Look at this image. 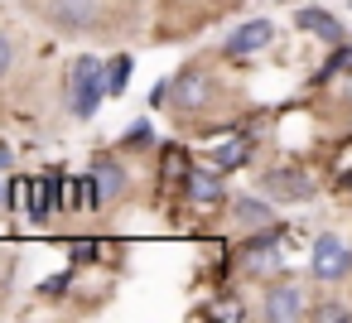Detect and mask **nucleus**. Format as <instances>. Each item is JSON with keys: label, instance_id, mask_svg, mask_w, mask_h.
<instances>
[{"label": "nucleus", "instance_id": "15", "mask_svg": "<svg viewBox=\"0 0 352 323\" xmlns=\"http://www.w3.org/2000/svg\"><path fill=\"white\" fill-rule=\"evenodd\" d=\"M131 68H135L131 54H111V58H107V97H121V92L131 87Z\"/></svg>", "mask_w": 352, "mask_h": 323}, {"label": "nucleus", "instance_id": "5", "mask_svg": "<svg viewBox=\"0 0 352 323\" xmlns=\"http://www.w3.org/2000/svg\"><path fill=\"white\" fill-rule=\"evenodd\" d=\"M208 102H212V78H208V68L188 63V68H179V73L169 78V107H174L179 116H193V111H203Z\"/></svg>", "mask_w": 352, "mask_h": 323}, {"label": "nucleus", "instance_id": "19", "mask_svg": "<svg viewBox=\"0 0 352 323\" xmlns=\"http://www.w3.org/2000/svg\"><path fill=\"white\" fill-rule=\"evenodd\" d=\"M73 275H78V265L68 260V265H63L58 275H49V280L39 285V294H44V299H58V294H68V289H73Z\"/></svg>", "mask_w": 352, "mask_h": 323}, {"label": "nucleus", "instance_id": "22", "mask_svg": "<svg viewBox=\"0 0 352 323\" xmlns=\"http://www.w3.org/2000/svg\"><path fill=\"white\" fill-rule=\"evenodd\" d=\"M203 318H246V309L241 304H212V309H203Z\"/></svg>", "mask_w": 352, "mask_h": 323}, {"label": "nucleus", "instance_id": "8", "mask_svg": "<svg viewBox=\"0 0 352 323\" xmlns=\"http://www.w3.org/2000/svg\"><path fill=\"white\" fill-rule=\"evenodd\" d=\"M188 174H193V155H188V145H179V140L160 145V159H155V179H160V188H164V193H184Z\"/></svg>", "mask_w": 352, "mask_h": 323}, {"label": "nucleus", "instance_id": "16", "mask_svg": "<svg viewBox=\"0 0 352 323\" xmlns=\"http://www.w3.org/2000/svg\"><path fill=\"white\" fill-rule=\"evenodd\" d=\"M116 145H121V150H150V145H155V126H150V111H145V116H135V121H131V126L121 131V140H116Z\"/></svg>", "mask_w": 352, "mask_h": 323}, {"label": "nucleus", "instance_id": "20", "mask_svg": "<svg viewBox=\"0 0 352 323\" xmlns=\"http://www.w3.org/2000/svg\"><path fill=\"white\" fill-rule=\"evenodd\" d=\"M10 68H15V39H10L6 30H0V82L10 78Z\"/></svg>", "mask_w": 352, "mask_h": 323}, {"label": "nucleus", "instance_id": "1", "mask_svg": "<svg viewBox=\"0 0 352 323\" xmlns=\"http://www.w3.org/2000/svg\"><path fill=\"white\" fill-rule=\"evenodd\" d=\"M102 102H107V63L92 54L73 58L68 63V111L78 121H92Z\"/></svg>", "mask_w": 352, "mask_h": 323}, {"label": "nucleus", "instance_id": "6", "mask_svg": "<svg viewBox=\"0 0 352 323\" xmlns=\"http://www.w3.org/2000/svg\"><path fill=\"white\" fill-rule=\"evenodd\" d=\"M44 20L58 34H92L102 20V0H44Z\"/></svg>", "mask_w": 352, "mask_h": 323}, {"label": "nucleus", "instance_id": "2", "mask_svg": "<svg viewBox=\"0 0 352 323\" xmlns=\"http://www.w3.org/2000/svg\"><path fill=\"white\" fill-rule=\"evenodd\" d=\"M314 294L304 289V280H289V275H275L261 294V318L270 323H299V318H314Z\"/></svg>", "mask_w": 352, "mask_h": 323}, {"label": "nucleus", "instance_id": "12", "mask_svg": "<svg viewBox=\"0 0 352 323\" xmlns=\"http://www.w3.org/2000/svg\"><path fill=\"white\" fill-rule=\"evenodd\" d=\"M63 212H102L92 174H63Z\"/></svg>", "mask_w": 352, "mask_h": 323}, {"label": "nucleus", "instance_id": "25", "mask_svg": "<svg viewBox=\"0 0 352 323\" xmlns=\"http://www.w3.org/2000/svg\"><path fill=\"white\" fill-rule=\"evenodd\" d=\"M10 159H15V155H10V145H0V174L10 169Z\"/></svg>", "mask_w": 352, "mask_h": 323}, {"label": "nucleus", "instance_id": "24", "mask_svg": "<svg viewBox=\"0 0 352 323\" xmlns=\"http://www.w3.org/2000/svg\"><path fill=\"white\" fill-rule=\"evenodd\" d=\"M338 188H347V193H352V164H347V169H338Z\"/></svg>", "mask_w": 352, "mask_h": 323}, {"label": "nucleus", "instance_id": "18", "mask_svg": "<svg viewBox=\"0 0 352 323\" xmlns=\"http://www.w3.org/2000/svg\"><path fill=\"white\" fill-rule=\"evenodd\" d=\"M97 256H102V241H92V236L68 241V260H73V265H97Z\"/></svg>", "mask_w": 352, "mask_h": 323}, {"label": "nucleus", "instance_id": "21", "mask_svg": "<svg viewBox=\"0 0 352 323\" xmlns=\"http://www.w3.org/2000/svg\"><path fill=\"white\" fill-rule=\"evenodd\" d=\"M145 107H150V111H160V107H169V78L150 87V97H145Z\"/></svg>", "mask_w": 352, "mask_h": 323}, {"label": "nucleus", "instance_id": "13", "mask_svg": "<svg viewBox=\"0 0 352 323\" xmlns=\"http://www.w3.org/2000/svg\"><path fill=\"white\" fill-rule=\"evenodd\" d=\"M227 212H232V222L236 227H246V232H256V227H270L275 222V212H270V198L261 193V198H227Z\"/></svg>", "mask_w": 352, "mask_h": 323}, {"label": "nucleus", "instance_id": "17", "mask_svg": "<svg viewBox=\"0 0 352 323\" xmlns=\"http://www.w3.org/2000/svg\"><path fill=\"white\" fill-rule=\"evenodd\" d=\"M333 78H352V44H333V54H328V63L318 68L314 82H333Z\"/></svg>", "mask_w": 352, "mask_h": 323}, {"label": "nucleus", "instance_id": "4", "mask_svg": "<svg viewBox=\"0 0 352 323\" xmlns=\"http://www.w3.org/2000/svg\"><path fill=\"white\" fill-rule=\"evenodd\" d=\"M309 275H314V280H323V285L347 280V275H352V246H347L342 236H333V232L314 236V251H309Z\"/></svg>", "mask_w": 352, "mask_h": 323}, {"label": "nucleus", "instance_id": "10", "mask_svg": "<svg viewBox=\"0 0 352 323\" xmlns=\"http://www.w3.org/2000/svg\"><path fill=\"white\" fill-rule=\"evenodd\" d=\"M270 44H275V25H270V20H246L241 30L227 34L222 58H251V54H261V49H270Z\"/></svg>", "mask_w": 352, "mask_h": 323}, {"label": "nucleus", "instance_id": "3", "mask_svg": "<svg viewBox=\"0 0 352 323\" xmlns=\"http://www.w3.org/2000/svg\"><path fill=\"white\" fill-rule=\"evenodd\" d=\"M261 193H265L270 203H304V198H314V179H309L304 164L285 159V164H270V169L261 174Z\"/></svg>", "mask_w": 352, "mask_h": 323}, {"label": "nucleus", "instance_id": "9", "mask_svg": "<svg viewBox=\"0 0 352 323\" xmlns=\"http://www.w3.org/2000/svg\"><path fill=\"white\" fill-rule=\"evenodd\" d=\"M184 198L193 203V208H222L232 193H227V169H198L193 164V174H188V183H184Z\"/></svg>", "mask_w": 352, "mask_h": 323}, {"label": "nucleus", "instance_id": "7", "mask_svg": "<svg viewBox=\"0 0 352 323\" xmlns=\"http://www.w3.org/2000/svg\"><path fill=\"white\" fill-rule=\"evenodd\" d=\"M92 183H97V203L102 208H116V203H126V193H131V169L116 159V155H92Z\"/></svg>", "mask_w": 352, "mask_h": 323}, {"label": "nucleus", "instance_id": "11", "mask_svg": "<svg viewBox=\"0 0 352 323\" xmlns=\"http://www.w3.org/2000/svg\"><path fill=\"white\" fill-rule=\"evenodd\" d=\"M294 30H304L309 39H318V44H347V30H342V20L338 15H328V10H318V5H299L294 10Z\"/></svg>", "mask_w": 352, "mask_h": 323}, {"label": "nucleus", "instance_id": "23", "mask_svg": "<svg viewBox=\"0 0 352 323\" xmlns=\"http://www.w3.org/2000/svg\"><path fill=\"white\" fill-rule=\"evenodd\" d=\"M314 318H352L342 304H314Z\"/></svg>", "mask_w": 352, "mask_h": 323}, {"label": "nucleus", "instance_id": "14", "mask_svg": "<svg viewBox=\"0 0 352 323\" xmlns=\"http://www.w3.org/2000/svg\"><path fill=\"white\" fill-rule=\"evenodd\" d=\"M251 155H256L251 135H227L222 145H212V164H217V169H227V174H232V169H241Z\"/></svg>", "mask_w": 352, "mask_h": 323}]
</instances>
